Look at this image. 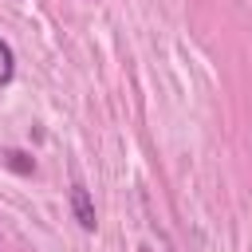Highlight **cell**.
<instances>
[{
    "label": "cell",
    "instance_id": "cell-1",
    "mask_svg": "<svg viewBox=\"0 0 252 252\" xmlns=\"http://www.w3.org/2000/svg\"><path fill=\"white\" fill-rule=\"evenodd\" d=\"M67 197H71V213H75L79 228H83V232H94V228H98V217H94V201H91L87 185H83V181H75Z\"/></svg>",
    "mask_w": 252,
    "mask_h": 252
},
{
    "label": "cell",
    "instance_id": "cell-2",
    "mask_svg": "<svg viewBox=\"0 0 252 252\" xmlns=\"http://www.w3.org/2000/svg\"><path fill=\"white\" fill-rule=\"evenodd\" d=\"M0 161L8 165V169H16V173H35V158H28V154H20V150H0Z\"/></svg>",
    "mask_w": 252,
    "mask_h": 252
},
{
    "label": "cell",
    "instance_id": "cell-3",
    "mask_svg": "<svg viewBox=\"0 0 252 252\" xmlns=\"http://www.w3.org/2000/svg\"><path fill=\"white\" fill-rule=\"evenodd\" d=\"M12 71H16V55H12V47L0 39V83H8Z\"/></svg>",
    "mask_w": 252,
    "mask_h": 252
}]
</instances>
